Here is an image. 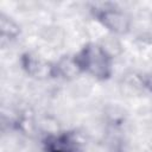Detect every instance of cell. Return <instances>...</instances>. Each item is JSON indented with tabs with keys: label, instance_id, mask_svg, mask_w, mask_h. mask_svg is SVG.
<instances>
[{
	"label": "cell",
	"instance_id": "cell-1",
	"mask_svg": "<svg viewBox=\"0 0 152 152\" xmlns=\"http://www.w3.org/2000/svg\"><path fill=\"white\" fill-rule=\"evenodd\" d=\"M80 71H84L99 80H106L112 75V58L100 45L89 43L72 58Z\"/></svg>",
	"mask_w": 152,
	"mask_h": 152
},
{
	"label": "cell",
	"instance_id": "cell-2",
	"mask_svg": "<svg viewBox=\"0 0 152 152\" xmlns=\"http://www.w3.org/2000/svg\"><path fill=\"white\" fill-rule=\"evenodd\" d=\"M95 17L108 30L115 33H125L129 28L128 17L118 8L101 7L95 8Z\"/></svg>",
	"mask_w": 152,
	"mask_h": 152
},
{
	"label": "cell",
	"instance_id": "cell-3",
	"mask_svg": "<svg viewBox=\"0 0 152 152\" xmlns=\"http://www.w3.org/2000/svg\"><path fill=\"white\" fill-rule=\"evenodd\" d=\"M45 152H78V142L72 133H57L48 135L44 141Z\"/></svg>",
	"mask_w": 152,
	"mask_h": 152
},
{
	"label": "cell",
	"instance_id": "cell-4",
	"mask_svg": "<svg viewBox=\"0 0 152 152\" xmlns=\"http://www.w3.org/2000/svg\"><path fill=\"white\" fill-rule=\"evenodd\" d=\"M141 82H142V84H144L150 91H152V74L144 76V77L141 78Z\"/></svg>",
	"mask_w": 152,
	"mask_h": 152
}]
</instances>
